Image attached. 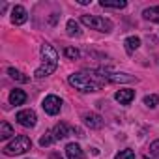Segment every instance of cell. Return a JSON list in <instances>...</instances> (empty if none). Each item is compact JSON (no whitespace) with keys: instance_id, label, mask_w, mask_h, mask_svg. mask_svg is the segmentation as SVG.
<instances>
[{"instance_id":"12","label":"cell","mask_w":159,"mask_h":159,"mask_svg":"<svg viewBox=\"0 0 159 159\" xmlns=\"http://www.w3.org/2000/svg\"><path fill=\"white\" fill-rule=\"evenodd\" d=\"M25 101H26V94L23 90H19V88L11 90V94H10V103L11 105H23Z\"/></svg>"},{"instance_id":"18","label":"cell","mask_w":159,"mask_h":159,"mask_svg":"<svg viewBox=\"0 0 159 159\" xmlns=\"http://www.w3.org/2000/svg\"><path fill=\"white\" fill-rule=\"evenodd\" d=\"M8 75H10L11 79H15V81H19V83H28V81H30L28 77H25V75H23L21 71H17L15 67H10V69H8Z\"/></svg>"},{"instance_id":"14","label":"cell","mask_w":159,"mask_h":159,"mask_svg":"<svg viewBox=\"0 0 159 159\" xmlns=\"http://www.w3.org/2000/svg\"><path fill=\"white\" fill-rule=\"evenodd\" d=\"M101 8H112V10H124L127 6L125 0H101L99 2Z\"/></svg>"},{"instance_id":"6","label":"cell","mask_w":159,"mask_h":159,"mask_svg":"<svg viewBox=\"0 0 159 159\" xmlns=\"http://www.w3.org/2000/svg\"><path fill=\"white\" fill-rule=\"evenodd\" d=\"M15 120L23 125V127H34L36 122H38V116L32 109H25V111H19L15 114Z\"/></svg>"},{"instance_id":"13","label":"cell","mask_w":159,"mask_h":159,"mask_svg":"<svg viewBox=\"0 0 159 159\" xmlns=\"http://www.w3.org/2000/svg\"><path fill=\"white\" fill-rule=\"evenodd\" d=\"M67 135H69V127H67L66 124H56V125H54V129H52L54 140H62V139H66Z\"/></svg>"},{"instance_id":"8","label":"cell","mask_w":159,"mask_h":159,"mask_svg":"<svg viewBox=\"0 0 159 159\" xmlns=\"http://www.w3.org/2000/svg\"><path fill=\"white\" fill-rule=\"evenodd\" d=\"M83 120H84V124H86L90 129H101V127H103V118H101L99 114H96V112L84 114Z\"/></svg>"},{"instance_id":"7","label":"cell","mask_w":159,"mask_h":159,"mask_svg":"<svg viewBox=\"0 0 159 159\" xmlns=\"http://www.w3.org/2000/svg\"><path fill=\"white\" fill-rule=\"evenodd\" d=\"M103 73L109 83H133L135 81V77H131L127 73H114V71H107V69H103Z\"/></svg>"},{"instance_id":"15","label":"cell","mask_w":159,"mask_h":159,"mask_svg":"<svg viewBox=\"0 0 159 159\" xmlns=\"http://www.w3.org/2000/svg\"><path fill=\"white\" fill-rule=\"evenodd\" d=\"M124 45H125V51H127V54H133L139 47H140V39L137 38V36H129L125 41H124Z\"/></svg>"},{"instance_id":"3","label":"cell","mask_w":159,"mask_h":159,"mask_svg":"<svg viewBox=\"0 0 159 159\" xmlns=\"http://www.w3.org/2000/svg\"><path fill=\"white\" fill-rule=\"evenodd\" d=\"M30 148H32V140L26 135H19L8 146H4V153L6 155H21V153L28 152Z\"/></svg>"},{"instance_id":"9","label":"cell","mask_w":159,"mask_h":159,"mask_svg":"<svg viewBox=\"0 0 159 159\" xmlns=\"http://www.w3.org/2000/svg\"><path fill=\"white\" fill-rule=\"evenodd\" d=\"M26 19H28V13H26V10L23 6H15L11 10V23L13 25H25Z\"/></svg>"},{"instance_id":"22","label":"cell","mask_w":159,"mask_h":159,"mask_svg":"<svg viewBox=\"0 0 159 159\" xmlns=\"http://www.w3.org/2000/svg\"><path fill=\"white\" fill-rule=\"evenodd\" d=\"M114 159H135V152L133 150H122L120 153H116Z\"/></svg>"},{"instance_id":"21","label":"cell","mask_w":159,"mask_h":159,"mask_svg":"<svg viewBox=\"0 0 159 159\" xmlns=\"http://www.w3.org/2000/svg\"><path fill=\"white\" fill-rule=\"evenodd\" d=\"M144 105L150 107V109L157 107V105H159V96H153V94H152V96H146V98H144Z\"/></svg>"},{"instance_id":"5","label":"cell","mask_w":159,"mask_h":159,"mask_svg":"<svg viewBox=\"0 0 159 159\" xmlns=\"http://www.w3.org/2000/svg\"><path fill=\"white\" fill-rule=\"evenodd\" d=\"M41 107H43V111H45L47 114H51V116H56V114L60 112V109H62V99H60L58 96L51 94V96H47V98L43 99Z\"/></svg>"},{"instance_id":"11","label":"cell","mask_w":159,"mask_h":159,"mask_svg":"<svg viewBox=\"0 0 159 159\" xmlns=\"http://www.w3.org/2000/svg\"><path fill=\"white\" fill-rule=\"evenodd\" d=\"M66 155H67V159H84V152L81 150V146L75 144V142L66 146Z\"/></svg>"},{"instance_id":"20","label":"cell","mask_w":159,"mask_h":159,"mask_svg":"<svg viewBox=\"0 0 159 159\" xmlns=\"http://www.w3.org/2000/svg\"><path fill=\"white\" fill-rule=\"evenodd\" d=\"M64 56L69 58V60H77L79 56H81V52H79L75 47H66V49H64Z\"/></svg>"},{"instance_id":"26","label":"cell","mask_w":159,"mask_h":159,"mask_svg":"<svg viewBox=\"0 0 159 159\" xmlns=\"http://www.w3.org/2000/svg\"><path fill=\"white\" fill-rule=\"evenodd\" d=\"M144 159H150V157H148V155H146V157H144Z\"/></svg>"},{"instance_id":"17","label":"cell","mask_w":159,"mask_h":159,"mask_svg":"<svg viewBox=\"0 0 159 159\" xmlns=\"http://www.w3.org/2000/svg\"><path fill=\"white\" fill-rule=\"evenodd\" d=\"M13 135V127L8 124V122H2L0 124V140H6Z\"/></svg>"},{"instance_id":"24","label":"cell","mask_w":159,"mask_h":159,"mask_svg":"<svg viewBox=\"0 0 159 159\" xmlns=\"http://www.w3.org/2000/svg\"><path fill=\"white\" fill-rule=\"evenodd\" d=\"M150 155L159 159V140H153V142L150 144Z\"/></svg>"},{"instance_id":"25","label":"cell","mask_w":159,"mask_h":159,"mask_svg":"<svg viewBox=\"0 0 159 159\" xmlns=\"http://www.w3.org/2000/svg\"><path fill=\"white\" fill-rule=\"evenodd\" d=\"M49 159H62V157H60V153H51Z\"/></svg>"},{"instance_id":"2","label":"cell","mask_w":159,"mask_h":159,"mask_svg":"<svg viewBox=\"0 0 159 159\" xmlns=\"http://www.w3.org/2000/svg\"><path fill=\"white\" fill-rule=\"evenodd\" d=\"M41 60H43L41 66L34 73L36 79H45L51 73H54V69L58 66V52L52 49V45H49V43H43L41 45Z\"/></svg>"},{"instance_id":"4","label":"cell","mask_w":159,"mask_h":159,"mask_svg":"<svg viewBox=\"0 0 159 159\" xmlns=\"http://www.w3.org/2000/svg\"><path fill=\"white\" fill-rule=\"evenodd\" d=\"M81 23L86 25L88 28L92 30H98V32H111L112 30V23L105 17H98V15H83L81 17Z\"/></svg>"},{"instance_id":"23","label":"cell","mask_w":159,"mask_h":159,"mask_svg":"<svg viewBox=\"0 0 159 159\" xmlns=\"http://www.w3.org/2000/svg\"><path fill=\"white\" fill-rule=\"evenodd\" d=\"M54 142V137H52V133H45L41 139H39V144L41 146H51Z\"/></svg>"},{"instance_id":"10","label":"cell","mask_w":159,"mask_h":159,"mask_svg":"<svg viewBox=\"0 0 159 159\" xmlns=\"http://www.w3.org/2000/svg\"><path fill=\"white\" fill-rule=\"evenodd\" d=\"M114 99H116L120 105H129V103L135 99V90H129V88L118 90V92L114 94Z\"/></svg>"},{"instance_id":"1","label":"cell","mask_w":159,"mask_h":159,"mask_svg":"<svg viewBox=\"0 0 159 159\" xmlns=\"http://www.w3.org/2000/svg\"><path fill=\"white\" fill-rule=\"evenodd\" d=\"M67 83L75 90H79V92H96L103 84H107L109 81L105 79L103 69H98V71H79V73H73V75H69Z\"/></svg>"},{"instance_id":"19","label":"cell","mask_w":159,"mask_h":159,"mask_svg":"<svg viewBox=\"0 0 159 159\" xmlns=\"http://www.w3.org/2000/svg\"><path fill=\"white\" fill-rule=\"evenodd\" d=\"M67 34L69 36H81V28H79V23L77 21H73V19H69L67 21Z\"/></svg>"},{"instance_id":"16","label":"cell","mask_w":159,"mask_h":159,"mask_svg":"<svg viewBox=\"0 0 159 159\" xmlns=\"http://www.w3.org/2000/svg\"><path fill=\"white\" fill-rule=\"evenodd\" d=\"M142 17L148 19V21H153V23H159V6L146 8V10L142 11Z\"/></svg>"}]
</instances>
